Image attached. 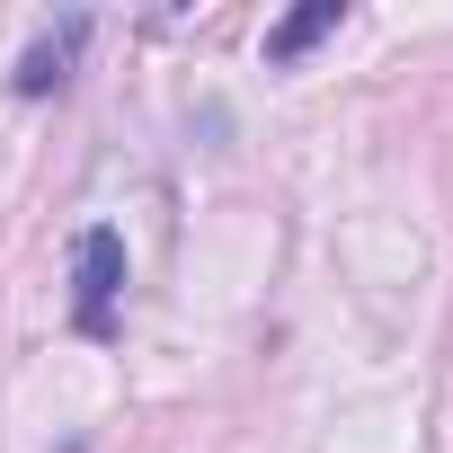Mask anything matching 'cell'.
Here are the masks:
<instances>
[{
    "instance_id": "obj_1",
    "label": "cell",
    "mask_w": 453,
    "mask_h": 453,
    "mask_svg": "<svg viewBox=\"0 0 453 453\" xmlns=\"http://www.w3.org/2000/svg\"><path fill=\"white\" fill-rule=\"evenodd\" d=\"M72 320L89 329V338H107L116 329V294H125V241L116 232H81V250H72Z\"/></svg>"
},
{
    "instance_id": "obj_2",
    "label": "cell",
    "mask_w": 453,
    "mask_h": 453,
    "mask_svg": "<svg viewBox=\"0 0 453 453\" xmlns=\"http://www.w3.org/2000/svg\"><path fill=\"white\" fill-rule=\"evenodd\" d=\"M329 27H338V0H311V10H294L285 27H267V63H294V54H303V45H320Z\"/></svg>"
},
{
    "instance_id": "obj_3",
    "label": "cell",
    "mask_w": 453,
    "mask_h": 453,
    "mask_svg": "<svg viewBox=\"0 0 453 453\" xmlns=\"http://www.w3.org/2000/svg\"><path fill=\"white\" fill-rule=\"evenodd\" d=\"M72 45H81V19H63V36H45V45H27V63H19V89H27V98H45V89L63 81V63H72Z\"/></svg>"
}]
</instances>
